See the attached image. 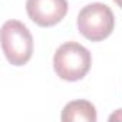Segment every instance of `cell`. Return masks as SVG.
Wrapping results in <instances>:
<instances>
[{"label":"cell","mask_w":122,"mask_h":122,"mask_svg":"<svg viewBox=\"0 0 122 122\" xmlns=\"http://www.w3.org/2000/svg\"><path fill=\"white\" fill-rule=\"evenodd\" d=\"M92 65L91 52L78 42L60 45L53 56V69L56 75L68 82L83 79Z\"/></svg>","instance_id":"1"},{"label":"cell","mask_w":122,"mask_h":122,"mask_svg":"<svg viewBox=\"0 0 122 122\" xmlns=\"http://www.w3.org/2000/svg\"><path fill=\"white\" fill-rule=\"evenodd\" d=\"M26 12L29 19L40 27L57 25L68 13L66 0H27Z\"/></svg>","instance_id":"4"},{"label":"cell","mask_w":122,"mask_h":122,"mask_svg":"<svg viewBox=\"0 0 122 122\" xmlns=\"http://www.w3.org/2000/svg\"><path fill=\"white\" fill-rule=\"evenodd\" d=\"M60 119L63 122H96L98 113L92 102L85 99H76L65 105Z\"/></svg>","instance_id":"5"},{"label":"cell","mask_w":122,"mask_h":122,"mask_svg":"<svg viewBox=\"0 0 122 122\" xmlns=\"http://www.w3.org/2000/svg\"><path fill=\"white\" fill-rule=\"evenodd\" d=\"M109 121H111V122H113V121H122V109L115 111V112L109 116Z\"/></svg>","instance_id":"6"},{"label":"cell","mask_w":122,"mask_h":122,"mask_svg":"<svg viewBox=\"0 0 122 122\" xmlns=\"http://www.w3.org/2000/svg\"><path fill=\"white\" fill-rule=\"evenodd\" d=\"M2 49L13 66L26 65L33 55V36L19 20H7L2 26Z\"/></svg>","instance_id":"2"},{"label":"cell","mask_w":122,"mask_h":122,"mask_svg":"<svg viewBox=\"0 0 122 122\" xmlns=\"http://www.w3.org/2000/svg\"><path fill=\"white\" fill-rule=\"evenodd\" d=\"M113 2L118 5V7H121V9H122V0H113Z\"/></svg>","instance_id":"7"},{"label":"cell","mask_w":122,"mask_h":122,"mask_svg":"<svg viewBox=\"0 0 122 122\" xmlns=\"http://www.w3.org/2000/svg\"><path fill=\"white\" fill-rule=\"evenodd\" d=\"M78 30L79 33L91 40V42H101L111 36L115 27V16L103 3H91L82 7L78 15Z\"/></svg>","instance_id":"3"}]
</instances>
